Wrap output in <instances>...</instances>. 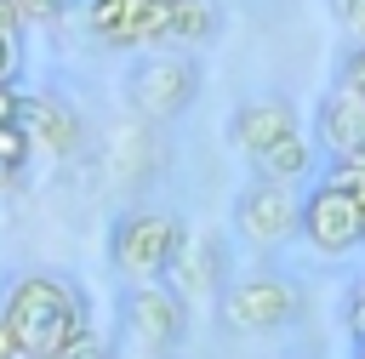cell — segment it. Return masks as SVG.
Segmentation results:
<instances>
[{"label": "cell", "mask_w": 365, "mask_h": 359, "mask_svg": "<svg viewBox=\"0 0 365 359\" xmlns=\"http://www.w3.org/2000/svg\"><path fill=\"white\" fill-rule=\"evenodd\" d=\"M165 279H171V291L188 308L194 302H222V291H228V251H222V239L205 234V228H188V239H182V251H177Z\"/></svg>", "instance_id": "11"}, {"label": "cell", "mask_w": 365, "mask_h": 359, "mask_svg": "<svg viewBox=\"0 0 365 359\" xmlns=\"http://www.w3.org/2000/svg\"><path fill=\"white\" fill-rule=\"evenodd\" d=\"M80 6H86V0H51V11H57V17H63V11H80Z\"/></svg>", "instance_id": "24"}, {"label": "cell", "mask_w": 365, "mask_h": 359, "mask_svg": "<svg viewBox=\"0 0 365 359\" xmlns=\"http://www.w3.org/2000/svg\"><path fill=\"white\" fill-rule=\"evenodd\" d=\"M23 74V28L6 23L0 28V80H17Z\"/></svg>", "instance_id": "19"}, {"label": "cell", "mask_w": 365, "mask_h": 359, "mask_svg": "<svg viewBox=\"0 0 365 359\" xmlns=\"http://www.w3.org/2000/svg\"><path fill=\"white\" fill-rule=\"evenodd\" d=\"M11 6V23L29 34V28H40V23H51L57 11H51V0H6Z\"/></svg>", "instance_id": "20"}, {"label": "cell", "mask_w": 365, "mask_h": 359, "mask_svg": "<svg viewBox=\"0 0 365 359\" xmlns=\"http://www.w3.org/2000/svg\"><path fill=\"white\" fill-rule=\"evenodd\" d=\"M251 165V177H274V182H308L314 177V165H319V142L308 137V131H291V137H279L274 148H262L257 160H245Z\"/></svg>", "instance_id": "14"}, {"label": "cell", "mask_w": 365, "mask_h": 359, "mask_svg": "<svg viewBox=\"0 0 365 359\" xmlns=\"http://www.w3.org/2000/svg\"><path fill=\"white\" fill-rule=\"evenodd\" d=\"M297 239L314 256H354L365 251V211L354 194L331 188L325 177L302 188V217H297Z\"/></svg>", "instance_id": "7"}, {"label": "cell", "mask_w": 365, "mask_h": 359, "mask_svg": "<svg viewBox=\"0 0 365 359\" xmlns=\"http://www.w3.org/2000/svg\"><path fill=\"white\" fill-rule=\"evenodd\" d=\"M0 319L11 325L23 353H68L91 331V302L68 274L34 268L0 285Z\"/></svg>", "instance_id": "1"}, {"label": "cell", "mask_w": 365, "mask_h": 359, "mask_svg": "<svg viewBox=\"0 0 365 359\" xmlns=\"http://www.w3.org/2000/svg\"><path fill=\"white\" fill-rule=\"evenodd\" d=\"M297 217H302V194L291 182H274V177H251L240 194H234V239L251 245V251H279L297 239Z\"/></svg>", "instance_id": "6"}, {"label": "cell", "mask_w": 365, "mask_h": 359, "mask_svg": "<svg viewBox=\"0 0 365 359\" xmlns=\"http://www.w3.org/2000/svg\"><path fill=\"white\" fill-rule=\"evenodd\" d=\"M0 6H6V0H0Z\"/></svg>", "instance_id": "27"}, {"label": "cell", "mask_w": 365, "mask_h": 359, "mask_svg": "<svg viewBox=\"0 0 365 359\" xmlns=\"http://www.w3.org/2000/svg\"><path fill=\"white\" fill-rule=\"evenodd\" d=\"M342 331H348V342L365 353V279H354V285L342 291Z\"/></svg>", "instance_id": "17"}, {"label": "cell", "mask_w": 365, "mask_h": 359, "mask_svg": "<svg viewBox=\"0 0 365 359\" xmlns=\"http://www.w3.org/2000/svg\"><path fill=\"white\" fill-rule=\"evenodd\" d=\"M6 23H11V6H0V28H6Z\"/></svg>", "instance_id": "26"}, {"label": "cell", "mask_w": 365, "mask_h": 359, "mask_svg": "<svg viewBox=\"0 0 365 359\" xmlns=\"http://www.w3.org/2000/svg\"><path fill=\"white\" fill-rule=\"evenodd\" d=\"M336 85H348V91L365 97V40L342 46V57H336Z\"/></svg>", "instance_id": "18"}, {"label": "cell", "mask_w": 365, "mask_h": 359, "mask_svg": "<svg viewBox=\"0 0 365 359\" xmlns=\"http://www.w3.org/2000/svg\"><path fill=\"white\" fill-rule=\"evenodd\" d=\"M182 239H188V228H182L177 211H165V205H125L108 222L103 256H108V268L125 285H148V279H165L171 274Z\"/></svg>", "instance_id": "2"}, {"label": "cell", "mask_w": 365, "mask_h": 359, "mask_svg": "<svg viewBox=\"0 0 365 359\" xmlns=\"http://www.w3.org/2000/svg\"><path fill=\"white\" fill-rule=\"evenodd\" d=\"M34 171V148L17 125H0V188H23Z\"/></svg>", "instance_id": "16"}, {"label": "cell", "mask_w": 365, "mask_h": 359, "mask_svg": "<svg viewBox=\"0 0 365 359\" xmlns=\"http://www.w3.org/2000/svg\"><path fill=\"white\" fill-rule=\"evenodd\" d=\"M0 359H23V348H17V336H11L6 319H0Z\"/></svg>", "instance_id": "23"}, {"label": "cell", "mask_w": 365, "mask_h": 359, "mask_svg": "<svg viewBox=\"0 0 365 359\" xmlns=\"http://www.w3.org/2000/svg\"><path fill=\"white\" fill-rule=\"evenodd\" d=\"M17 108H23V85L0 80V125H17Z\"/></svg>", "instance_id": "22"}, {"label": "cell", "mask_w": 365, "mask_h": 359, "mask_svg": "<svg viewBox=\"0 0 365 359\" xmlns=\"http://www.w3.org/2000/svg\"><path fill=\"white\" fill-rule=\"evenodd\" d=\"M217 28H222V6H217V0H171V6H165V46H160V51L211 46Z\"/></svg>", "instance_id": "15"}, {"label": "cell", "mask_w": 365, "mask_h": 359, "mask_svg": "<svg viewBox=\"0 0 365 359\" xmlns=\"http://www.w3.org/2000/svg\"><path fill=\"white\" fill-rule=\"evenodd\" d=\"M331 17L348 28V40H365V0H325Z\"/></svg>", "instance_id": "21"}, {"label": "cell", "mask_w": 365, "mask_h": 359, "mask_svg": "<svg viewBox=\"0 0 365 359\" xmlns=\"http://www.w3.org/2000/svg\"><path fill=\"white\" fill-rule=\"evenodd\" d=\"M91 23V40L103 51H160L165 46V0H86L80 6Z\"/></svg>", "instance_id": "8"}, {"label": "cell", "mask_w": 365, "mask_h": 359, "mask_svg": "<svg viewBox=\"0 0 365 359\" xmlns=\"http://www.w3.org/2000/svg\"><path fill=\"white\" fill-rule=\"evenodd\" d=\"M165 359H171V353H165Z\"/></svg>", "instance_id": "28"}, {"label": "cell", "mask_w": 365, "mask_h": 359, "mask_svg": "<svg viewBox=\"0 0 365 359\" xmlns=\"http://www.w3.org/2000/svg\"><path fill=\"white\" fill-rule=\"evenodd\" d=\"M120 331L137 353L165 359L188 342V302L171 291V279H148V285H125L120 291Z\"/></svg>", "instance_id": "4"}, {"label": "cell", "mask_w": 365, "mask_h": 359, "mask_svg": "<svg viewBox=\"0 0 365 359\" xmlns=\"http://www.w3.org/2000/svg\"><path fill=\"white\" fill-rule=\"evenodd\" d=\"M200 85H205V68H200L194 51H137L125 63V74H120L125 114H137L148 125L182 120L200 103Z\"/></svg>", "instance_id": "3"}, {"label": "cell", "mask_w": 365, "mask_h": 359, "mask_svg": "<svg viewBox=\"0 0 365 359\" xmlns=\"http://www.w3.org/2000/svg\"><path fill=\"white\" fill-rule=\"evenodd\" d=\"M359 359H365V353H359Z\"/></svg>", "instance_id": "29"}, {"label": "cell", "mask_w": 365, "mask_h": 359, "mask_svg": "<svg viewBox=\"0 0 365 359\" xmlns=\"http://www.w3.org/2000/svg\"><path fill=\"white\" fill-rule=\"evenodd\" d=\"M23 359H68V353H23Z\"/></svg>", "instance_id": "25"}, {"label": "cell", "mask_w": 365, "mask_h": 359, "mask_svg": "<svg viewBox=\"0 0 365 359\" xmlns=\"http://www.w3.org/2000/svg\"><path fill=\"white\" fill-rule=\"evenodd\" d=\"M148 148H154L148 120L125 114L120 125H108V137H103V171H108V182H143L148 177Z\"/></svg>", "instance_id": "13"}, {"label": "cell", "mask_w": 365, "mask_h": 359, "mask_svg": "<svg viewBox=\"0 0 365 359\" xmlns=\"http://www.w3.org/2000/svg\"><path fill=\"white\" fill-rule=\"evenodd\" d=\"M17 131L29 137L34 160H74L86 148V114L63 91H23Z\"/></svg>", "instance_id": "9"}, {"label": "cell", "mask_w": 365, "mask_h": 359, "mask_svg": "<svg viewBox=\"0 0 365 359\" xmlns=\"http://www.w3.org/2000/svg\"><path fill=\"white\" fill-rule=\"evenodd\" d=\"M297 302H302V296H297V285H291L285 274H274V268H245L240 279H228L217 313H222V325L240 331V336H274V331H285V325L297 319Z\"/></svg>", "instance_id": "5"}, {"label": "cell", "mask_w": 365, "mask_h": 359, "mask_svg": "<svg viewBox=\"0 0 365 359\" xmlns=\"http://www.w3.org/2000/svg\"><path fill=\"white\" fill-rule=\"evenodd\" d=\"M222 131H228V142H234L245 160H257V154H262V148H274L279 137L302 131V108H297L291 97H279V91H262V97L234 103Z\"/></svg>", "instance_id": "10"}, {"label": "cell", "mask_w": 365, "mask_h": 359, "mask_svg": "<svg viewBox=\"0 0 365 359\" xmlns=\"http://www.w3.org/2000/svg\"><path fill=\"white\" fill-rule=\"evenodd\" d=\"M308 137L319 142L325 160H354V154H365V97L331 80V91H325L319 108H314V131H308Z\"/></svg>", "instance_id": "12"}]
</instances>
